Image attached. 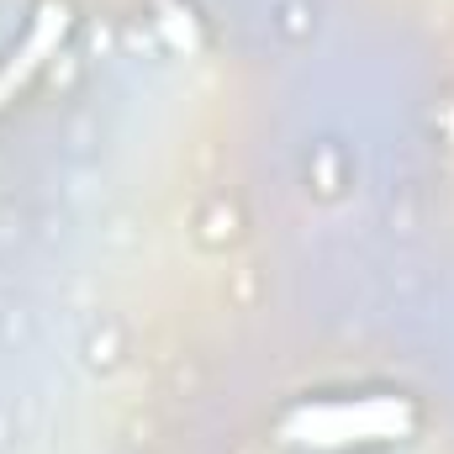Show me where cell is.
Segmentation results:
<instances>
[{
    "instance_id": "6da1fadb",
    "label": "cell",
    "mask_w": 454,
    "mask_h": 454,
    "mask_svg": "<svg viewBox=\"0 0 454 454\" xmlns=\"http://www.w3.org/2000/svg\"><path fill=\"white\" fill-rule=\"evenodd\" d=\"M418 428V412L396 391H359V396H312L296 402L280 418V439L296 450L339 454V450H375L402 444Z\"/></svg>"
},
{
    "instance_id": "7a4b0ae2",
    "label": "cell",
    "mask_w": 454,
    "mask_h": 454,
    "mask_svg": "<svg viewBox=\"0 0 454 454\" xmlns=\"http://www.w3.org/2000/svg\"><path fill=\"white\" fill-rule=\"evenodd\" d=\"M64 32H69V5H59V0H48L37 16H32V27H27V37H21V48H11L5 53V64H0V112H5V101H16V90L37 74V64L64 43Z\"/></svg>"
}]
</instances>
